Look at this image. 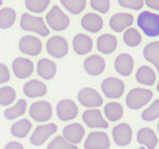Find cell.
Wrapping results in <instances>:
<instances>
[{"label": "cell", "instance_id": "cell-1", "mask_svg": "<svg viewBox=\"0 0 159 149\" xmlns=\"http://www.w3.org/2000/svg\"><path fill=\"white\" fill-rule=\"evenodd\" d=\"M136 24L147 36H159V15L145 11L139 15Z\"/></svg>", "mask_w": 159, "mask_h": 149}, {"label": "cell", "instance_id": "cell-2", "mask_svg": "<svg viewBox=\"0 0 159 149\" xmlns=\"http://www.w3.org/2000/svg\"><path fill=\"white\" fill-rule=\"evenodd\" d=\"M20 26L23 30L31 31L40 34L41 36H47L50 33V30L46 25L43 18L35 17L28 13H24L21 17Z\"/></svg>", "mask_w": 159, "mask_h": 149}, {"label": "cell", "instance_id": "cell-3", "mask_svg": "<svg viewBox=\"0 0 159 149\" xmlns=\"http://www.w3.org/2000/svg\"><path fill=\"white\" fill-rule=\"evenodd\" d=\"M153 97V92L145 88H133L126 96V105L130 110H139L143 108Z\"/></svg>", "mask_w": 159, "mask_h": 149}, {"label": "cell", "instance_id": "cell-4", "mask_svg": "<svg viewBox=\"0 0 159 149\" xmlns=\"http://www.w3.org/2000/svg\"><path fill=\"white\" fill-rule=\"evenodd\" d=\"M47 25L54 31H62L70 25V18L66 15L58 5H53L46 16Z\"/></svg>", "mask_w": 159, "mask_h": 149}, {"label": "cell", "instance_id": "cell-5", "mask_svg": "<svg viewBox=\"0 0 159 149\" xmlns=\"http://www.w3.org/2000/svg\"><path fill=\"white\" fill-rule=\"evenodd\" d=\"M101 90L107 98L116 100V98H120L124 94L125 84L122 80L115 78V77H110V78H106L102 81Z\"/></svg>", "mask_w": 159, "mask_h": 149}, {"label": "cell", "instance_id": "cell-6", "mask_svg": "<svg viewBox=\"0 0 159 149\" xmlns=\"http://www.w3.org/2000/svg\"><path fill=\"white\" fill-rule=\"evenodd\" d=\"M48 54L54 58H62L69 53V45L67 40L61 35H54L48 40L46 44Z\"/></svg>", "mask_w": 159, "mask_h": 149}, {"label": "cell", "instance_id": "cell-7", "mask_svg": "<svg viewBox=\"0 0 159 149\" xmlns=\"http://www.w3.org/2000/svg\"><path fill=\"white\" fill-rule=\"evenodd\" d=\"M77 100L83 107L86 108H98L103 104L101 94L92 87H84L80 89L77 94Z\"/></svg>", "mask_w": 159, "mask_h": 149}, {"label": "cell", "instance_id": "cell-8", "mask_svg": "<svg viewBox=\"0 0 159 149\" xmlns=\"http://www.w3.org/2000/svg\"><path fill=\"white\" fill-rule=\"evenodd\" d=\"M29 115L37 122H46L52 117V106L47 100H39L29 108Z\"/></svg>", "mask_w": 159, "mask_h": 149}, {"label": "cell", "instance_id": "cell-9", "mask_svg": "<svg viewBox=\"0 0 159 149\" xmlns=\"http://www.w3.org/2000/svg\"><path fill=\"white\" fill-rule=\"evenodd\" d=\"M57 132V126L55 123L42 124L35 127L34 132L30 136V143L34 146H42L50 137Z\"/></svg>", "mask_w": 159, "mask_h": 149}, {"label": "cell", "instance_id": "cell-10", "mask_svg": "<svg viewBox=\"0 0 159 149\" xmlns=\"http://www.w3.org/2000/svg\"><path fill=\"white\" fill-rule=\"evenodd\" d=\"M18 46L23 54L28 56H38L43 50V44L41 40L34 35H25L21 37Z\"/></svg>", "mask_w": 159, "mask_h": 149}, {"label": "cell", "instance_id": "cell-11", "mask_svg": "<svg viewBox=\"0 0 159 149\" xmlns=\"http://www.w3.org/2000/svg\"><path fill=\"white\" fill-rule=\"evenodd\" d=\"M110 139L106 133L92 132L86 137L84 142L85 149H109Z\"/></svg>", "mask_w": 159, "mask_h": 149}, {"label": "cell", "instance_id": "cell-12", "mask_svg": "<svg viewBox=\"0 0 159 149\" xmlns=\"http://www.w3.org/2000/svg\"><path fill=\"white\" fill-rule=\"evenodd\" d=\"M56 114L59 120L70 121L78 115V107L72 100H62L56 106Z\"/></svg>", "mask_w": 159, "mask_h": 149}, {"label": "cell", "instance_id": "cell-13", "mask_svg": "<svg viewBox=\"0 0 159 149\" xmlns=\"http://www.w3.org/2000/svg\"><path fill=\"white\" fill-rule=\"evenodd\" d=\"M82 121L91 129H107L108 122L102 116L99 109H89L83 112Z\"/></svg>", "mask_w": 159, "mask_h": 149}, {"label": "cell", "instance_id": "cell-14", "mask_svg": "<svg viewBox=\"0 0 159 149\" xmlns=\"http://www.w3.org/2000/svg\"><path fill=\"white\" fill-rule=\"evenodd\" d=\"M113 141L120 147L128 146L132 141V129L127 123H120L112 129Z\"/></svg>", "mask_w": 159, "mask_h": 149}, {"label": "cell", "instance_id": "cell-15", "mask_svg": "<svg viewBox=\"0 0 159 149\" xmlns=\"http://www.w3.org/2000/svg\"><path fill=\"white\" fill-rule=\"evenodd\" d=\"M134 18L128 13H116L109 19V27L115 32H123L133 24Z\"/></svg>", "mask_w": 159, "mask_h": 149}, {"label": "cell", "instance_id": "cell-16", "mask_svg": "<svg viewBox=\"0 0 159 149\" xmlns=\"http://www.w3.org/2000/svg\"><path fill=\"white\" fill-rule=\"evenodd\" d=\"M34 70V64L30 59L18 57L13 61V71L18 79L30 77Z\"/></svg>", "mask_w": 159, "mask_h": 149}, {"label": "cell", "instance_id": "cell-17", "mask_svg": "<svg viewBox=\"0 0 159 149\" xmlns=\"http://www.w3.org/2000/svg\"><path fill=\"white\" fill-rule=\"evenodd\" d=\"M85 130L80 123H72L68 124L62 130V137L67 140L69 143L73 145L79 144L84 138Z\"/></svg>", "mask_w": 159, "mask_h": 149}, {"label": "cell", "instance_id": "cell-18", "mask_svg": "<svg viewBox=\"0 0 159 149\" xmlns=\"http://www.w3.org/2000/svg\"><path fill=\"white\" fill-rule=\"evenodd\" d=\"M106 61L100 55H92L83 61V68L89 76H99L105 70Z\"/></svg>", "mask_w": 159, "mask_h": 149}, {"label": "cell", "instance_id": "cell-19", "mask_svg": "<svg viewBox=\"0 0 159 149\" xmlns=\"http://www.w3.org/2000/svg\"><path fill=\"white\" fill-rule=\"evenodd\" d=\"M134 67V60L131 55L127 53H122L116 56L115 59V68L116 73L122 74V76L129 77L133 71Z\"/></svg>", "mask_w": 159, "mask_h": 149}, {"label": "cell", "instance_id": "cell-20", "mask_svg": "<svg viewBox=\"0 0 159 149\" xmlns=\"http://www.w3.org/2000/svg\"><path fill=\"white\" fill-rule=\"evenodd\" d=\"M23 92L29 98L42 97L47 94V86L40 80L34 79L24 84Z\"/></svg>", "mask_w": 159, "mask_h": 149}, {"label": "cell", "instance_id": "cell-21", "mask_svg": "<svg viewBox=\"0 0 159 149\" xmlns=\"http://www.w3.org/2000/svg\"><path fill=\"white\" fill-rule=\"evenodd\" d=\"M81 26L88 32L97 33L103 28V19L95 13H88L81 18Z\"/></svg>", "mask_w": 159, "mask_h": 149}, {"label": "cell", "instance_id": "cell-22", "mask_svg": "<svg viewBox=\"0 0 159 149\" xmlns=\"http://www.w3.org/2000/svg\"><path fill=\"white\" fill-rule=\"evenodd\" d=\"M93 49V40L89 35L78 33L73 38V50L76 54L83 56L89 53Z\"/></svg>", "mask_w": 159, "mask_h": 149}, {"label": "cell", "instance_id": "cell-23", "mask_svg": "<svg viewBox=\"0 0 159 149\" xmlns=\"http://www.w3.org/2000/svg\"><path fill=\"white\" fill-rule=\"evenodd\" d=\"M118 47V40L115 35L105 33L98 37L97 49L98 51L105 55H109L116 51Z\"/></svg>", "mask_w": 159, "mask_h": 149}, {"label": "cell", "instance_id": "cell-24", "mask_svg": "<svg viewBox=\"0 0 159 149\" xmlns=\"http://www.w3.org/2000/svg\"><path fill=\"white\" fill-rule=\"evenodd\" d=\"M56 71H57V67L55 62L47 58H42L39 60L37 64V73L42 79L52 80L55 77Z\"/></svg>", "mask_w": 159, "mask_h": 149}, {"label": "cell", "instance_id": "cell-25", "mask_svg": "<svg viewBox=\"0 0 159 149\" xmlns=\"http://www.w3.org/2000/svg\"><path fill=\"white\" fill-rule=\"evenodd\" d=\"M136 141L143 145L147 149H155L158 143V138L155 132L150 127H143L137 132Z\"/></svg>", "mask_w": 159, "mask_h": 149}, {"label": "cell", "instance_id": "cell-26", "mask_svg": "<svg viewBox=\"0 0 159 149\" xmlns=\"http://www.w3.org/2000/svg\"><path fill=\"white\" fill-rule=\"evenodd\" d=\"M135 80L139 84L147 85V86H153L156 82V74L148 65H142L137 68Z\"/></svg>", "mask_w": 159, "mask_h": 149}, {"label": "cell", "instance_id": "cell-27", "mask_svg": "<svg viewBox=\"0 0 159 149\" xmlns=\"http://www.w3.org/2000/svg\"><path fill=\"white\" fill-rule=\"evenodd\" d=\"M143 55L147 61H149L157 68V71L159 73V41L149 43L143 48Z\"/></svg>", "mask_w": 159, "mask_h": 149}, {"label": "cell", "instance_id": "cell-28", "mask_svg": "<svg viewBox=\"0 0 159 149\" xmlns=\"http://www.w3.org/2000/svg\"><path fill=\"white\" fill-rule=\"evenodd\" d=\"M31 127H32V124L28 119H26V118L20 119L19 121L15 122L13 126H11V135L14 137H16V138L23 139V138H25V137H27L29 132H30Z\"/></svg>", "mask_w": 159, "mask_h": 149}, {"label": "cell", "instance_id": "cell-29", "mask_svg": "<svg viewBox=\"0 0 159 149\" xmlns=\"http://www.w3.org/2000/svg\"><path fill=\"white\" fill-rule=\"evenodd\" d=\"M104 114L109 121L116 122L119 121L124 115V109L122 105L116 102H110L105 106Z\"/></svg>", "mask_w": 159, "mask_h": 149}, {"label": "cell", "instance_id": "cell-30", "mask_svg": "<svg viewBox=\"0 0 159 149\" xmlns=\"http://www.w3.org/2000/svg\"><path fill=\"white\" fill-rule=\"evenodd\" d=\"M26 110H27V103H26V100H19L14 106L5 109L4 117L7 120H13V119H16L25 114Z\"/></svg>", "mask_w": 159, "mask_h": 149}, {"label": "cell", "instance_id": "cell-31", "mask_svg": "<svg viewBox=\"0 0 159 149\" xmlns=\"http://www.w3.org/2000/svg\"><path fill=\"white\" fill-rule=\"evenodd\" d=\"M16 18L17 14L14 8H0V29H8L13 27V25L16 22Z\"/></svg>", "mask_w": 159, "mask_h": 149}, {"label": "cell", "instance_id": "cell-32", "mask_svg": "<svg viewBox=\"0 0 159 149\" xmlns=\"http://www.w3.org/2000/svg\"><path fill=\"white\" fill-rule=\"evenodd\" d=\"M123 40H124L126 46H128L130 48H134V47L139 46L143 40V37H142V34H140L135 28L130 27V28H128L127 30H125L124 34H123Z\"/></svg>", "mask_w": 159, "mask_h": 149}, {"label": "cell", "instance_id": "cell-33", "mask_svg": "<svg viewBox=\"0 0 159 149\" xmlns=\"http://www.w3.org/2000/svg\"><path fill=\"white\" fill-rule=\"evenodd\" d=\"M17 97V93L15 89L11 86H3L0 87V106L8 107L15 102Z\"/></svg>", "mask_w": 159, "mask_h": 149}, {"label": "cell", "instance_id": "cell-34", "mask_svg": "<svg viewBox=\"0 0 159 149\" xmlns=\"http://www.w3.org/2000/svg\"><path fill=\"white\" fill-rule=\"evenodd\" d=\"M61 5L73 15L82 13L86 6L85 0H61Z\"/></svg>", "mask_w": 159, "mask_h": 149}, {"label": "cell", "instance_id": "cell-35", "mask_svg": "<svg viewBox=\"0 0 159 149\" xmlns=\"http://www.w3.org/2000/svg\"><path fill=\"white\" fill-rule=\"evenodd\" d=\"M159 117V100H155L148 108L142 113V119L143 121L151 122Z\"/></svg>", "mask_w": 159, "mask_h": 149}, {"label": "cell", "instance_id": "cell-36", "mask_svg": "<svg viewBox=\"0 0 159 149\" xmlns=\"http://www.w3.org/2000/svg\"><path fill=\"white\" fill-rule=\"evenodd\" d=\"M25 6L28 11L35 14H41L50 5L49 0H25Z\"/></svg>", "mask_w": 159, "mask_h": 149}, {"label": "cell", "instance_id": "cell-37", "mask_svg": "<svg viewBox=\"0 0 159 149\" xmlns=\"http://www.w3.org/2000/svg\"><path fill=\"white\" fill-rule=\"evenodd\" d=\"M47 149H77V146L69 143L62 136H57L48 144Z\"/></svg>", "mask_w": 159, "mask_h": 149}, {"label": "cell", "instance_id": "cell-38", "mask_svg": "<svg viewBox=\"0 0 159 149\" xmlns=\"http://www.w3.org/2000/svg\"><path fill=\"white\" fill-rule=\"evenodd\" d=\"M93 10L99 11L101 14H107L110 10L109 0H91L89 2Z\"/></svg>", "mask_w": 159, "mask_h": 149}, {"label": "cell", "instance_id": "cell-39", "mask_svg": "<svg viewBox=\"0 0 159 149\" xmlns=\"http://www.w3.org/2000/svg\"><path fill=\"white\" fill-rule=\"evenodd\" d=\"M118 3L120 6H123L125 8H130L133 11H139L143 6V0H119Z\"/></svg>", "mask_w": 159, "mask_h": 149}, {"label": "cell", "instance_id": "cell-40", "mask_svg": "<svg viewBox=\"0 0 159 149\" xmlns=\"http://www.w3.org/2000/svg\"><path fill=\"white\" fill-rule=\"evenodd\" d=\"M11 73L8 67L3 63H0V84H3L10 81Z\"/></svg>", "mask_w": 159, "mask_h": 149}, {"label": "cell", "instance_id": "cell-41", "mask_svg": "<svg viewBox=\"0 0 159 149\" xmlns=\"http://www.w3.org/2000/svg\"><path fill=\"white\" fill-rule=\"evenodd\" d=\"M4 149H24V146L20 142L11 141L4 146Z\"/></svg>", "mask_w": 159, "mask_h": 149}, {"label": "cell", "instance_id": "cell-42", "mask_svg": "<svg viewBox=\"0 0 159 149\" xmlns=\"http://www.w3.org/2000/svg\"><path fill=\"white\" fill-rule=\"evenodd\" d=\"M143 3L150 8H153L155 11H159V0H146Z\"/></svg>", "mask_w": 159, "mask_h": 149}, {"label": "cell", "instance_id": "cell-43", "mask_svg": "<svg viewBox=\"0 0 159 149\" xmlns=\"http://www.w3.org/2000/svg\"><path fill=\"white\" fill-rule=\"evenodd\" d=\"M156 89H157V91L159 92V81H158V83H157V85H156Z\"/></svg>", "mask_w": 159, "mask_h": 149}, {"label": "cell", "instance_id": "cell-44", "mask_svg": "<svg viewBox=\"0 0 159 149\" xmlns=\"http://www.w3.org/2000/svg\"><path fill=\"white\" fill-rule=\"evenodd\" d=\"M157 130H158V133H159V122H158V124H157Z\"/></svg>", "mask_w": 159, "mask_h": 149}, {"label": "cell", "instance_id": "cell-45", "mask_svg": "<svg viewBox=\"0 0 159 149\" xmlns=\"http://www.w3.org/2000/svg\"><path fill=\"white\" fill-rule=\"evenodd\" d=\"M2 3H3V2H2L1 0H0V6H1V5H2Z\"/></svg>", "mask_w": 159, "mask_h": 149}, {"label": "cell", "instance_id": "cell-46", "mask_svg": "<svg viewBox=\"0 0 159 149\" xmlns=\"http://www.w3.org/2000/svg\"><path fill=\"white\" fill-rule=\"evenodd\" d=\"M158 149H159V148H158Z\"/></svg>", "mask_w": 159, "mask_h": 149}]
</instances>
